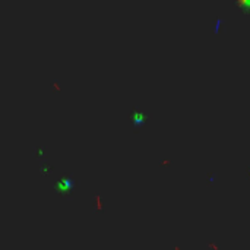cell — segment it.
Instances as JSON below:
<instances>
[{"mask_svg": "<svg viewBox=\"0 0 250 250\" xmlns=\"http://www.w3.org/2000/svg\"><path fill=\"white\" fill-rule=\"evenodd\" d=\"M35 152H37V155H43V154H44V148H40V149H35Z\"/></svg>", "mask_w": 250, "mask_h": 250, "instance_id": "6", "label": "cell"}, {"mask_svg": "<svg viewBox=\"0 0 250 250\" xmlns=\"http://www.w3.org/2000/svg\"><path fill=\"white\" fill-rule=\"evenodd\" d=\"M95 203H97L95 209H97V211H100V209H101V208H102V205H101V197L98 196V195H97V196H95Z\"/></svg>", "mask_w": 250, "mask_h": 250, "instance_id": "5", "label": "cell"}, {"mask_svg": "<svg viewBox=\"0 0 250 250\" xmlns=\"http://www.w3.org/2000/svg\"><path fill=\"white\" fill-rule=\"evenodd\" d=\"M208 246H209V247H212V249H215V250H218V246H216V244H215V243H209V244H208Z\"/></svg>", "mask_w": 250, "mask_h": 250, "instance_id": "7", "label": "cell"}, {"mask_svg": "<svg viewBox=\"0 0 250 250\" xmlns=\"http://www.w3.org/2000/svg\"><path fill=\"white\" fill-rule=\"evenodd\" d=\"M75 186V180L72 177H62L54 183V190L59 193H70Z\"/></svg>", "mask_w": 250, "mask_h": 250, "instance_id": "1", "label": "cell"}, {"mask_svg": "<svg viewBox=\"0 0 250 250\" xmlns=\"http://www.w3.org/2000/svg\"><path fill=\"white\" fill-rule=\"evenodd\" d=\"M174 250H180V249H178V247H174Z\"/></svg>", "mask_w": 250, "mask_h": 250, "instance_id": "8", "label": "cell"}, {"mask_svg": "<svg viewBox=\"0 0 250 250\" xmlns=\"http://www.w3.org/2000/svg\"><path fill=\"white\" fill-rule=\"evenodd\" d=\"M146 119H148V116L144 111H132L130 113V120H132L133 126H142L146 121Z\"/></svg>", "mask_w": 250, "mask_h": 250, "instance_id": "2", "label": "cell"}, {"mask_svg": "<svg viewBox=\"0 0 250 250\" xmlns=\"http://www.w3.org/2000/svg\"><path fill=\"white\" fill-rule=\"evenodd\" d=\"M237 6L243 7L244 10H249L250 12V0H238L237 2Z\"/></svg>", "mask_w": 250, "mask_h": 250, "instance_id": "3", "label": "cell"}, {"mask_svg": "<svg viewBox=\"0 0 250 250\" xmlns=\"http://www.w3.org/2000/svg\"><path fill=\"white\" fill-rule=\"evenodd\" d=\"M51 171V167L50 165H47V164H44V165H41L40 167V173L41 174H47V173H50Z\"/></svg>", "mask_w": 250, "mask_h": 250, "instance_id": "4", "label": "cell"}]
</instances>
